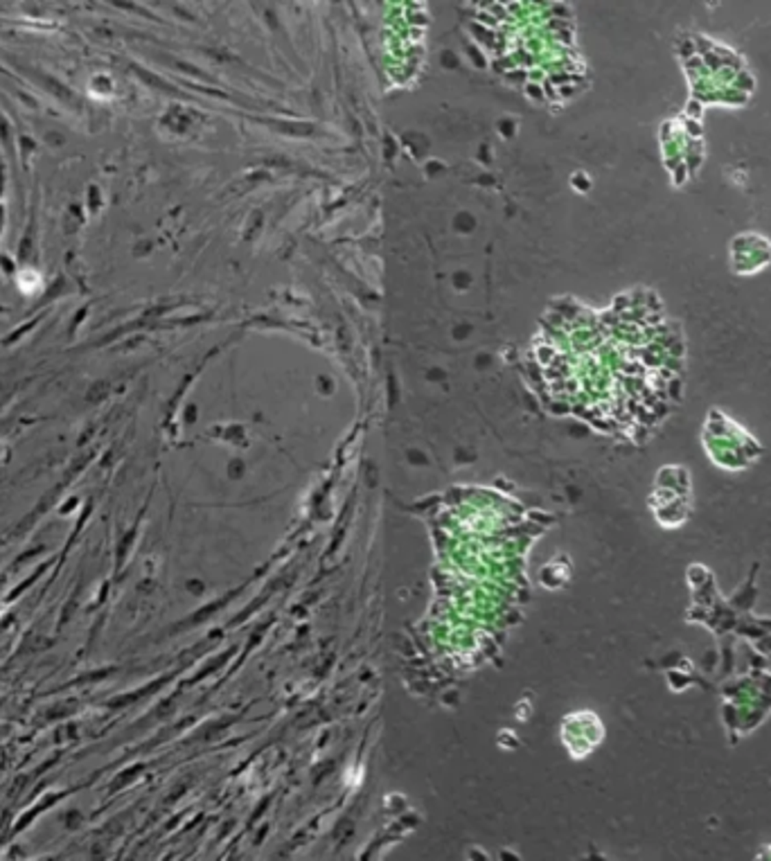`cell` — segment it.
I'll list each match as a JSON object with an SVG mask.
<instances>
[{"instance_id": "obj_3", "label": "cell", "mask_w": 771, "mask_h": 861, "mask_svg": "<svg viewBox=\"0 0 771 861\" xmlns=\"http://www.w3.org/2000/svg\"><path fill=\"white\" fill-rule=\"evenodd\" d=\"M3 226H5V205L0 203V237H3Z\"/></svg>"}, {"instance_id": "obj_1", "label": "cell", "mask_w": 771, "mask_h": 861, "mask_svg": "<svg viewBox=\"0 0 771 861\" xmlns=\"http://www.w3.org/2000/svg\"><path fill=\"white\" fill-rule=\"evenodd\" d=\"M36 258V214H32L29 219L25 235H23L21 244H18V262L21 264H29L34 262Z\"/></svg>"}, {"instance_id": "obj_2", "label": "cell", "mask_w": 771, "mask_h": 861, "mask_svg": "<svg viewBox=\"0 0 771 861\" xmlns=\"http://www.w3.org/2000/svg\"><path fill=\"white\" fill-rule=\"evenodd\" d=\"M45 314H48V312H41V314H38V316L34 318V321H27L25 325H21V327H18V329H14V332H12V334H10V336H7V338H5V345H12V343H16V340H18L21 336H25V334H27V332H29V329H34V327H36V325H38V321H43V318H45Z\"/></svg>"}]
</instances>
